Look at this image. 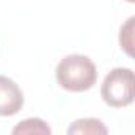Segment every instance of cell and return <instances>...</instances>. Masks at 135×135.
<instances>
[{
    "label": "cell",
    "instance_id": "obj_2",
    "mask_svg": "<svg viewBox=\"0 0 135 135\" xmlns=\"http://www.w3.org/2000/svg\"><path fill=\"white\" fill-rule=\"evenodd\" d=\"M102 99L113 108H122L133 102V72L130 69H113L103 80Z\"/></svg>",
    "mask_w": 135,
    "mask_h": 135
},
{
    "label": "cell",
    "instance_id": "obj_7",
    "mask_svg": "<svg viewBox=\"0 0 135 135\" xmlns=\"http://www.w3.org/2000/svg\"><path fill=\"white\" fill-rule=\"evenodd\" d=\"M127 2H133V0H127Z\"/></svg>",
    "mask_w": 135,
    "mask_h": 135
},
{
    "label": "cell",
    "instance_id": "obj_4",
    "mask_svg": "<svg viewBox=\"0 0 135 135\" xmlns=\"http://www.w3.org/2000/svg\"><path fill=\"white\" fill-rule=\"evenodd\" d=\"M69 133H107V127L102 124L100 119H78L73 126L69 127Z\"/></svg>",
    "mask_w": 135,
    "mask_h": 135
},
{
    "label": "cell",
    "instance_id": "obj_6",
    "mask_svg": "<svg viewBox=\"0 0 135 135\" xmlns=\"http://www.w3.org/2000/svg\"><path fill=\"white\" fill-rule=\"evenodd\" d=\"M133 21L135 18H129L127 24L124 27H121V37H119V41H121V46H124V49L127 51V54H132V30H133Z\"/></svg>",
    "mask_w": 135,
    "mask_h": 135
},
{
    "label": "cell",
    "instance_id": "obj_3",
    "mask_svg": "<svg viewBox=\"0 0 135 135\" xmlns=\"http://www.w3.org/2000/svg\"><path fill=\"white\" fill-rule=\"evenodd\" d=\"M24 105V95L19 86L8 76L0 75V116H13Z\"/></svg>",
    "mask_w": 135,
    "mask_h": 135
},
{
    "label": "cell",
    "instance_id": "obj_1",
    "mask_svg": "<svg viewBox=\"0 0 135 135\" xmlns=\"http://www.w3.org/2000/svg\"><path fill=\"white\" fill-rule=\"evenodd\" d=\"M56 80L65 91L84 92L95 84L97 69L88 56L69 54L56 67Z\"/></svg>",
    "mask_w": 135,
    "mask_h": 135
},
{
    "label": "cell",
    "instance_id": "obj_5",
    "mask_svg": "<svg viewBox=\"0 0 135 135\" xmlns=\"http://www.w3.org/2000/svg\"><path fill=\"white\" fill-rule=\"evenodd\" d=\"M13 133H51V129L46 126L45 121L38 118H30L18 124L13 129Z\"/></svg>",
    "mask_w": 135,
    "mask_h": 135
}]
</instances>
